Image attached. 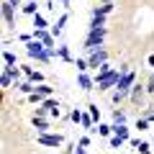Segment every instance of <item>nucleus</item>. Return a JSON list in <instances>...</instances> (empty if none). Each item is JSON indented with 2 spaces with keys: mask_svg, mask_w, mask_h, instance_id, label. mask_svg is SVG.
Listing matches in <instances>:
<instances>
[{
  "mask_svg": "<svg viewBox=\"0 0 154 154\" xmlns=\"http://www.w3.org/2000/svg\"><path fill=\"white\" fill-rule=\"evenodd\" d=\"M121 75H123L121 69H110L108 64H103L98 69V77H95V88H98V90H113V88H118Z\"/></svg>",
  "mask_w": 154,
  "mask_h": 154,
  "instance_id": "nucleus-1",
  "label": "nucleus"
},
{
  "mask_svg": "<svg viewBox=\"0 0 154 154\" xmlns=\"http://www.w3.org/2000/svg\"><path fill=\"white\" fill-rule=\"evenodd\" d=\"M103 41H105V28H95V31H88V36H85V51H88V57L93 54V51L103 49Z\"/></svg>",
  "mask_w": 154,
  "mask_h": 154,
  "instance_id": "nucleus-2",
  "label": "nucleus"
},
{
  "mask_svg": "<svg viewBox=\"0 0 154 154\" xmlns=\"http://www.w3.org/2000/svg\"><path fill=\"white\" fill-rule=\"evenodd\" d=\"M88 64H90V69H100L103 64H108V49H98V51H93V54L88 57Z\"/></svg>",
  "mask_w": 154,
  "mask_h": 154,
  "instance_id": "nucleus-3",
  "label": "nucleus"
},
{
  "mask_svg": "<svg viewBox=\"0 0 154 154\" xmlns=\"http://www.w3.org/2000/svg\"><path fill=\"white\" fill-rule=\"evenodd\" d=\"M134 85H136V72L128 69V72H123V75H121V80H118V88H116V90H121V93L128 95Z\"/></svg>",
  "mask_w": 154,
  "mask_h": 154,
  "instance_id": "nucleus-4",
  "label": "nucleus"
},
{
  "mask_svg": "<svg viewBox=\"0 0 154 154\" xmlns=\"http://www.w3.org/2000/svg\"><path fill=\"white\" fill-rule=\"evenodd\" d=\"M36 141L41 144V146H62V144H64V136H62V134H38Z\"/></svg>",
  "mask_w": 154,
  "mask_h": 154,
  "instance_id": "nucleus-5",
  "label": "nucleus"
},
{
  "mask_svg": "<svg viewBox=\"0 0 154 154\" xmlns=\"http://www.w3.org/2000/svg\"><path fill=\"white\" fill-rule=\"evenodd\" d=\"M3 23H5L8 28L16 26V8H13L8 0H3Z\"/></svg>",
  "mask_w": 154,
  "mask_h": 154,
  "instance_id": "nucleus-6",
  "label": "nucleus"
},
{
  "mask_svg": "<svg viewBox=\"0 0 154 154\" xmlns=\"http://www.w3.org/2000/svg\"><path fill=\"white\" fill-rule=\"evenodd\" d=\"M33 38H36V41H41V44H44L46 49H57V46H54V41H57V38L51 36L49 31H38V28H33Z\"/></svg>",
  "mask_w": 154,
  "mask_h": 154,
  "instance_id": "nucleus-7",
  "label": "nucleus"
},
{
  "mask_svg": "<svg viewBox=\"0 0 154 154\" xmlns=\"http://www.w3.org/2000/svg\"><path fill=\"white\" fill-rule=\"evenodd\" d=\"M144 95H146V85L136 82V85H134V88H131V93H128V98H131V103L141 105V103H144Z\"/></svg>",
  "mask_w": 154,
  "mask_h": 154,
  "instance_id": "nucleus-8",
  "label": "nucleus"
},
{
  "mask_svg": "<svg viewBox=\"0 0 154 154\" xmlns=\"http://www.w3.org/2000/svg\"><path fill=\"white\" fill-rule=\"evenodd\" d=\"M21 69H23V75H26L28 80H31V82H33V85H44V75H41V72H38V69H33L31 64H23Z\"/></svg>",
  "mask_w": 154,
  "mask_h": 154,
  "instance_id": "nucleus-9",
  "label": "nucleus"
},
{
  "mask_svg": "<svg viewBox=\"0 0 154 154\" xmlns=\"http://www.w3.org/2000/svg\"><path fill=\"white\" fill-rule=\"evenodd\" d=\"M77 85H80V90H85V93H90V90H95V80L85 72V75H77Z\"/></svg>",
  "mask_w": 154,
  "mask_h": 154,
  "instance_id": "nucleus-10",
  "label": "nucleus"
},
{
  "mask_svg": "<svg viewBox=\"0 0 154 154\" xmlns=\"http://www.w3.org/2000/svg\"><path fill=\"white\" fill-rule=\"evenodd\" d=\"M67 21H69V13H62V16L59 18H57V23H54V26H51V36H59V33L62 31H64V26H67Z\"/></svg>",
  "mask_w": 154,
  "mask_h": 154,
  "instance_id": "nucleus-11",
  "label": "nucleus"
},
{
  "mask_svg": "<svg viewBox=\"0 0 154 154\" xmlns=\"http://www.w3.org/2000/svg\"><path fill=\"white\" fill-rule=\"evenodd\" d=\"M33 128H36L38 134H49V121H46V118H38V116H33Z\"/></svg>",
  "mask_w": 154,
  "mask_h": 154,
  "instance_id": "nucleus-12",
  "label": "nucleus"
},
{
  "mask_svg": "<svg viewBox=\"0 0 154 154\" xmlns=\"http://www.w3.org/2000/svg\"><path fill=\"white\" fill-rule=\"evenodd\" d=\"M57 57H59V59H64V62H69V64H75V59H72L69 46H67V44H59V46H57Z\"/></svg>",
  "mask_w": 154,
  "mask_h": 154,
  "instance_id": "nucleus-13",
  "label": "nucleus"
},
{
  "mask_svg": "<svg viewBox=\"0 0 154 154\" xmlns=\"http://www.w3.org/2000/svg\"><path fill=\"white\" fill-rule=\"evenodd\" d=\"M110 11H113V3H100V5L93 8V16H103V18H105Z\"/></svg>",
  "mask_w": 154,
  "mask_h": 154,
  "instance_id": "nucleus-14",
  "label": "nucleus"
},
{
  "mask_svg": "<svg viewBox=\"0 0 154 154\" xmlns=\"http://www.w3.org/2000/svg\"><path fill=\"white\" fill-rule=\"evenodd\" d=\"M131 144L134 149H139V154H152V149H149V141H139V139H131Z\"/></svg>",
  "mask_w": 154,
  "mask_h": 154,
  "instance_id": "nucleus-15",
  "label": "nucleus"
},
{
  "mask_svg": "<svg viewBox=\"0 0 154 154\" xmlns=\"http://www.w3.org/2000/svg\"><path fill=\"white\" fill-rule=\"evenodd\" d=\"M21 11L23 13H26V16H36V13H38V5H36V0H26V3H23V8H21Z\"/></svg>",
  "mask_w": 154,
  "mask_h": 154,
  "instance_id": "nucleus-16",
  "label": "nucleus"
},
{
  "mask_svg": "<svg viewBox=\"0 0 154 154\" xmlns=\"http://www.w3.org/2000/svg\"><path fill=\"white\" fill-rule=\"evenodd\" d=\"M18 88V93H23V95H31V93H36V85L31 82V80H23L21 85H16Z\"/></svg>",
  "mask_w": 154,
  "mask_h": 154,
  "instance_id": "nucleus-17",
  "label": "nucleus"
},
{
  "mask_svg": "<svg viewBox=\"0 0 154 154\" xmlns=\"http://www.w3.org/2000/svg\"><path fill=\"white\" fill-rule=\"evenodd\" d=\"M3 67H18V59H16V54L13 51H3Z\"/></svg>",
  "mask_w": 154,
  "mask_h": 154,
  "instance_id": "nucleus-18",
  "label": "nucleus"
},
{
  "mask_svg": "<svg viewBox=\"0 0 154 154\" xmlns=\"http://www.w3.org/2000/svg\"><path fill=\"white\" fill-rule=\"evenodd\" d=\"M33 28H38V31H46V28H49V21H46L41 13H36V16H33Z\"/></svg>",
  "mask_w": 154,
  "mask_h": 154,
  "instance_id": "nucleus-19",
  "label": "nucleus"
},
{
  "mask_svg": "<svg viewBox=\"0 0 154 154\" xmlns=\"http://www.w3.org/2000/svg\"><path fill=\"white\" fill-rule=\"evenodd\" d=\"M113 126H126V113L116 108L113 110Z\"/></svg>",
  "mask_w": 154,
  "mask_h": 154,
  "instance_id": "nucleus-20",
  "label": "nucleus"
},
{
  "mask_svg": "<svg viewBox=\"0 0 154 154\" xmlns=\"http://www.w3.org/2000/svg\"><path fill=\"white\" fill-rule=\"evenodd\" d=\"M95 28H105V18H103V16H93V21H90L88 31H95Z\"/></svg>",
  "mask_w": 154,
  "mask_h": 154,
  "instance_id": "nucleus-21",
  "label": "nucleus"
},
{
  "mask_svg": "<svg viewBox=\"0 0 154 154\" xmlns=\"http://www.w3.org/2000/svg\"><path fill=\"white\" fill-rule=\"evenodd\" d=\"M36 93L41 95V98H51V93H54V88H51V85H36Z\"/></svg>",
  "mask_w": 154,
  "mask_h": 154,
  "instance_id": "nucleus-22",
  "label": "nucleus"
},
{
  "mask_svg": "<svg viewBox=\"0 0 154 154\" xmlns=\"http://www.w3.org/2000/svg\"><path fill=\"white\" fill-rule=\"evenodd\" d=\"M95 131L100 134V136H113V126H108V123H98V126H95Z\"/></svg>",
  "mask_w": 154,
  "mask_h": 154,
  "instance_id": "nucleus-23",
  "label": "nucleus"
},
{
  "mask_svg": "<svg viewBox=\"0 0 154 154\" xmlns=\"http://www.w3.org/2000/svg\"><path fill=\"white\" fill-rule=\"evenodd\" d=\"M113 134L116 136L126 139V141H131V136H128V126H113Z\"/></svg>",
  "mask_w": 154,
  "mask_h": 154,
  "instance_id": "nucleus-24",
  "label": "nucleus"
},
{
  "mask_svg": "<svg viewBox=\"0 0 154 154\" xmlns=\"http://www.w3.org/2000/svg\"><path fill=\"white\" fill-rule=\"evenodd\" d=\"M88 113L93 116L95 123H100V108H98V103H90V105H88Z\"/></svg>",
  "mask_w": 154,
  "mask_h": 154,
  "instance_id": "nucleus-25",
  "label": "nucleus"
},
{
  "mask_svg": "<svg viewBox=\"0 0 154 154\" xmlns=\"http://www.w3.org/2000/svg\"><path fill=\"white\" fill-rule=\"evenodd\" d=\"M75 67H77V75H85V72L90 69L88 59H75Z\"/></svg>",
  "mask_w": 154,
  "mask_h": 154,
  "instance_id": "nucleus-26",
  "label": "nucleus"
},
{
  "mask_svg": "<svg viewBox=\"0 0 154 154\" xmlns=\"http://www.w3.org/2000/svg\"><path fill=\"white\" fill-rule=\"evenodd\" d=\"M126 98H128V95H126V93H121V90H113V95H110V100H113L116 105H118V103H123Z\"/></svg>",
  "mask_w": 154,
  "mask_h": 154,
  "instance_id": "nucleus-27",
  "label": "nucleus"
},
{
  "mask_svg": "<svg viewBox=\"0 0 154 154\" xmlns=\"http://www.w3.org/2000/svg\"><path fill=\"white\" fill-rule=\"evenodd\" d=\"M0 85H3V88H11V85H16V82H13V77L8 75V72H3V77H0Z\"/></svg>",
  "mask_w": 154,
  "mask_h": 154,
  "instance_id": "nucleus-28",
  "label": "nucleus"
},
{
  "mask_svg": "<svg viewBox=\"0 0 154 154\" xmlns=\"http://www.w3.org/2000/svg\"><path fill=\"white\" fill-rule=\"evenodd\" d=\"M123 144H126V139H121V136H116V134H113V136H110V146H113V149L123 146Z\"/></svg>",
  "mask_w": 154,
  "mask_h": 154,
  "instance_id": "nucleus-29",
  "label": "nucleus"
},
{
  "mask_svg": "<svg viewBox=\"0 0 154 154\" xmlns=\"http://www.w3.org/2000/svg\"><path fill=\"white\" fill-rule=\"evenodd\" d=\"M141 118H146V121H154V105H146V108H144Z\"/></svg>",
  "mask_w": 154,
  "mask_h": 154,
  "instance_id": "nucleus-30",
  "label": "nucleus"
},
{
  "mask_svg": "<svg viewBox=\"0 0 154 154\" xmlns=\"http://www.w3.org/2000/svg\"><path fill=\"white\" fill-rule=\"evenodd\" d=\"M69 118H72L75 123H80V121H82V110H80V108H75V110L69 113Z\"/></svg>",
  "mask_w": 154,
  "mask_h": 154,
  "instance_id": "nucleus-31",
  "label": "nucleus"
},
{
  "mask_svg": "<svg viewBox=\"0 0 154 154\" xmlns=\"http://www.w3.org/2000/svg\"><path fill=\"white\" fill-rule=\"evenodd\" d=\"M136 128H139V131H146V128H149V121H146V118H139V121H136Z\"/></svg>",
  "mask_w": 154,
  "mask_h": 154,
  "instance_id": "nucleus-32",
  "label": "nucleus"
},
{
  "mask_svg": "<svg viewBox=\"0 0 154 154\" xmlns=\"http://www.w3.org/2000/svg\"><path fill=\"white\" fill-rule=\"evenodd\" d=\"M146 93L154 95V72H152V77H149V82H146Z\"/></svg>",
  "mask_w": 154,
  "mask_h": 154,
  "instance_id": "nucleus-33",
  "label": "nucleus"
},
{
  "mask_svg": "<svg viewBox=\"0 0 154 154\" xmlns=\"http://www.w3.org/2000/svg\"><path fill=\"white\" fill-rule=\"evenodd\" d=\"M90 146V136H82L80 139V149H88Z\"/></svg>",
  "mask_w": 154,
  "mask_h": 154,
  "instance_id": "nucleus-34",
  "label": "nucleus"
},
{
  "mask_svg": "<svg viewBox=\"0 0 154 154\" xmlns=\"http://www.w3.org/2000/svg\"><path fill=\"white\" fill-rule=\"evenodd\" d=\"M149 67H154V54H152V57H149Z\"/></svg>",
  "mask_w": 154,
  "mask_h": 154,
  "instance_id": "nucleus-35",
  "label": "nucleus"
},
{
  "mask_svg": "<svg viewBox=\"0 0 154 154\" xmlns=\"http://www.w3.org/2000/svg\"><path fill=\"white\" fill-rule=\"evenodd\" d=\"M75 154H88V152H85V149H77V152Z\"/></svg>",
  "mask_w": 154,
  "mask_h": 154,
  "instance_id": "nucleus-36",
  "label": "nucleus"
},
{
  "mask_svg": "<svg viewBox=\"0 0 154 154\" xmlns=\"http://www.w3.org/2000/svg\"><path fill=\"white\" fill-rule=\"evenodd\" d=\"M59 3H62V5H69V0H59Z\"/></svg>",
  "mask_w": 154,
  "mask_h": 154,
  "instance_id": "nucleus-37",
  "label": "nucleus"
},
{
  "mask_svg": "<svg viewBox=\"0 0 154 154\" xmlns=\"http://www.w3.org/2000/svg\"><path fill=\"white\" fill-rule=\"evenodd\" d=\"M98 3H116V0H98Z\"/></svg>",
  "mask_w": 154,
  "mask_h": 154,
  "instance_id": "nucleus-38",
  "label": "nucleus"
},
{
  "mask_svg": "<svg viewBox=\"0 0 154 154\" xmlns=\"http://www.w3.org/2000/svg\"><path fill=\"white\" fill-rule=\"evenodd\" d=\"M46 154H51V152H46Z\"/></svg>",
  "mask_w": 154,
  "mask_h": 154,
  "instance_id": "nucleus-39",
  "label": "nucleus"
}]
</instances>
